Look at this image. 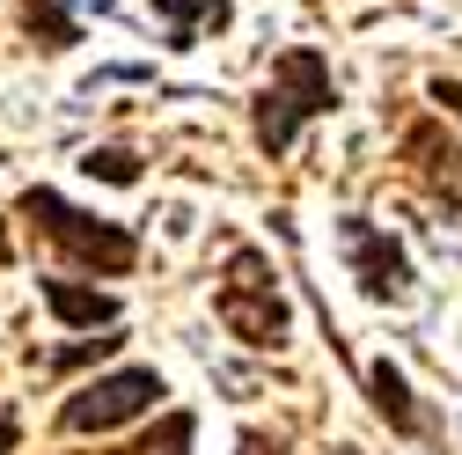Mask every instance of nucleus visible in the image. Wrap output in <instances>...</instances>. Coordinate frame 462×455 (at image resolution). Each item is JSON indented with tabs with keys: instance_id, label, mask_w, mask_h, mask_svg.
Returning <instances> with one entry per match:
<instances>
[{
	"instance_id": "14",
	"label": "nucleus",
	"mask_w": 462,
	"mask_h": 455,
	"mask_svg": "<svg viewBox=\"0 0 462 455\" xmlns=\"http://www.w3.org/2000/svg\"><path fill=\"white\" fill-rule=\"evenodd\" d=\"M15 441H23V426H15V419H0V455H8Z\"/></svg>"
},
{
	"instance_id": "6",
	"label": "nucleus",
	"mask_w": 462,
	"mask_h": 455,
	"mask_svg": "<svg viewBox=\"0 0 462 455\" xmlns=\"http://www.w3.org/2000/svg\"><path fill=\"white\" fill-rule=\"evenodd\" d=\"M44 309L74 323V330H96V323H118V302L96 294V287H74V279H44Z\"/></svg>"
},
{
	"instance_id": "13",
	"label": "nucleus",
	"mask_w": 462,
	"mask_h": 455,
	"mask_svg": "<svg viewBox=\"0 0 462 455\" xmlns=\"http://www.w3.org/2000/svg\"><path fill=\"white\" fill-rule=\"evenodd\" d=\"M236 448H243V455H286V448H279V441H272V433H243V441H236Z\"/></svg>"
},
{
	"instance_id": "10",
	"label": "nucleus",
	"mask_w": 462,
	"mask_h": 455,
	"mask_svg": "<svg viewBox=\"0 0 462 455\" xmlns=\"http://www.w3.org/2000/svg\"><path fill=\"white\" fill-rule=\"evenodd\" d=\"M154 8L169 15V37H177V44H191V30H199L206 15L220 23V0H154Z\"/></svg>"
},
{
	"instance_id": "3",
	"label": "nucleus",
	"mask_w": 462,
	"mask_h": 455,
	"mask_svg": "<svg viewBox=\"0 0 462 455\" xmlns=\"http://www.w3.org/2000/svg\"><path fill=\"white\" fill-rule=\"evenodd\" d=\"M213 316L243 338V346H286V323H294V309H286L279 294V272L264 250H236L227 257V279L213 294Z\"/></svg>"
},
{
	"instance_id": "4",
	"label": "nucleus",
	"mask_w": 462,
	"mask_h": 455,
	"mask_svg": "<svg viewBox=\"0 0 462 455\" xmlns=\"http://www.w3.org/2000/svg\"><path fill=\"white\" fill-rule=\"evenodd\" d=\"M154 396H169L154 367H118V375H96L88 389H74L67 404H60V426H67V433H110V426L140 419Z\"/></svg>"
},
{
	"instance_id": "8",
	"label": "nucleus",
	"mask_w": 462,
	"mask_h": 455,
	"mask_svg": "<svg viewBox=\"0 0 462 455\" xmlns=\"http://www.w3.org/2000/svg\"><path fill=\"white\" fill-rule=\"evenodd\" d=\"M191 433H199V419H191V412H169V419H162L147 441H133L125 455H191Z\"/></svg>"
},
{
	"instance_id": "11",
	"label": "nucleus",
	"mask_w": 462,
	"mask_h": 455,
	"mask_svg": "<svg viewBox=\"0 0 462 455\" xmlns=\"http://www.w3.org/2000/svg\"><path fill=\"white\" fill-rule=\"evenodd\" d=\"M30 30L44 44H74V15H67V0H30Z\"/></svg>"
},
{
	"instance_id": "12",
	"label": "nucleus",
	"mask_w": 462,
	"mask_h": 455,
	"mask_svg": "<svg viewBox=\"0 0 462 455\" xmlns=\"http://www.w3.org/2000/svg\"><path fill=\"white\" fill-rule=\"evenodd\" d=\"M433 103H440V110H455V118H462V81H433Z\"/></svg>"
},
{
	"instance_id": "9",
	"label": "nucleus",
	"mask_w": 462,
	"mask_h": 455,
	"mask_svg": "<svg viewBox=\"0 0 462 455\" xmlns=\"http://www.w3.org/2000/svg\"><path fill=\"white\" fill-rule=\"evenodd\" d=\"M81 169H88V177H103V184H140V154H125V147H88Z\"/></svg>"
},
{
	"instance_id": "5",
	"label": "nucleus",
	"mask_w": 462,
	"mask_h": 455,
	"mask_svg": "<svg viewBox=\"0 0 462 455\" xmlns=\"http://www.w3.org/2000/svg\"><path fill=\"white\" fill-rule=\"evenodd\" d=\"M337 236H345V257H353V279H360L374 302H396L403 287H411V257H403L374 220H345Z\"/></svg>"
},
{
	"instance_id": "2",
	"label": "nucleus",
	"mask_w": 462,
	"mask_h": 455,
	"mask_svg": "<svg viewBox=\"0 0 462 455\" xmlns=\"http://www.w3.org/2000/svg\"><path fill=\"white\" fill-rule=\"evenodd\" d=\"M23 213L37 220V236H44V243H60V250H67L74 265H88V272H133V265H140V236H133V228L96 220V213L67 206L60 191H44V184L23 191Z\"/></svg>"
},
{
	"instance_id": "15",
	"label": "nucleus",
	"mask_w": 462,
	"mask_h": 455,
	"mask_svg": "<svg viewBox=\"0 0 462 455\" xmlns=\"http://www.w3.org/2000/svg\"><path fill=\"white\" fill-rule=\"evenodd\" d=\"M0 265H8V220H0Z\"/></svg>"
},
{
	"instance_id": "7",
	"label": "nucleus",
	"mask_w": 462,
	"mask_h": 455,
	"mask_svg": "<svg viewBox=\"0 0 462 455\" xmlns=\"http://www.w3.org/2000/svg\"><path fill=\"white\" fill-rule=\"evenodd\" d=\"M367 389H374V412H382V419H389L396 433H411V441L426 433V412L411 404V382H403V367L374 360V367H367Z\"/></svg>"
},
{
	"instance_id": "1",
	"label": "nucleus",
	"mask_w": 462,
	"mask_h": 455,
	"mask_svg": "<svg viewBox=\"0 0 462 455\" xmlns=\"http://www.w3.org/2000/svg\"><path fill=\"white\" fill-rule=\"evenodd\" d=\"M330 103H337V81H330V67H323V51L294 44V51L272 67L264 96H257V147H264V154H286L294 133H301L309 118H323Z\"/></svg>"
}]
</instances>
